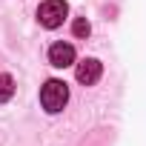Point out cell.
<instances>
[{
    "instance_id": "cell-1",
    "label": "cell",
    "mask_w": 146,
    "mask_h": 146,
    "mask_svg": "<svg viewBox=\"0 0 146 146\" xmlns=\"http://www.w3.org/2000/svg\"><path fill=\"white\" fill-rule=\"evenodd\" d=\"M66 100H69V86L63 83V80H46L43 83V89H40V103H43V109L46 112H63V106H66Z\"/></svg>"
},
{
    "instance_id": "cell-2",
    "label": "cell",
    "mask_w": 146,
    "mask_h": 146,
    "mask_svg": "<svg viewBox=\"0 0 146 146\" xmlns=\"http://www.w3.org/2000/svg\"><path fill=\"white\" fill-rule=\"evenodd\" d=\"M66 15H69L66 0H46V3H40V9H37V20L46 29H57L66 20Z\"/></svg>"
},
{
    "instance_id": "cell-3",
    "label": "cell",
    "mask_w": 146,
    "mask_h": 146,
    "mask_svg": "<svg viewBox=\"0 0 146 146\" xmlns=\"http://www.w3.org/2000/svg\"><path fill=\"white\" fill-rule=\"evenodd\" d=\"M100 72H103V66H100V60H95V57H86V60H80L78 63V80L83 83V86H92V83H98L100 80Z\"/></svg>"
},
{
    "instance_id": "cell-4",
    "label": "cell",
    "mask_w": 146,
    "mask_h": 146,
    "mask_svg": "<svg viewBox=\"0 0 146 146\" xmlns=\"http://www.w3.org/2000/svg\"><path fill=\"white\" fill-rule=\"evenodd\" d=\"M49 63L52 66H57V69H66V66H72L75 63V46L72 43H54L52 49H49Z\"/></svg>"
},
{
    "instance_id": "cell-5",
    "label": "cell",
    "mask_w": 146,
    "mask_h": 146,
    "mask_svg": "<svg viewBox=\"0 0 146 146\" xmlns=\"http://www.w3.org/2000/svg\"><path fill=\"white\" fill-rule=\"evenodd\" d=\"M12 95H15V80H12V75H0V103L12 100Z\"/></svg>"
},
{
    "instance_id": "cell-6",
    "label": "cell",
    "mask_w": 146,
    "mask_h": 146,
    "mask_svg": "<svg viewBox=\"0 0 146 146\" xmlns=\"http://www.w3.org/2000/svg\"><path fill=\"white\" fill-rule=\"evenodd\" d=\"M72 32H75V37H89L92 26H89V20H86V17H78L75 23H72Z\"/></svg>"
}]
</instances>
